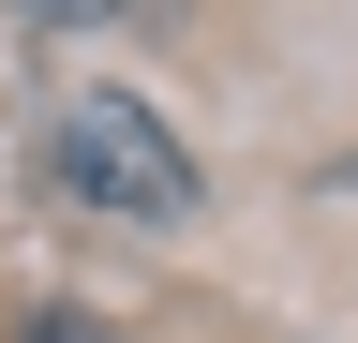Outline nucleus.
<instances>
[{
    "label": "nucleus",
    "instance_id": "nucleus-2",
    "mask_svg": "<svg viewBox=\"0 0 358 343\" xmlns=\"http://www.w3.org/2000/svg\"><path fill=\"white\" fill-rule=\"evenodd\" d=\"M30 15H45V30H105L120 0H30Z\"/></svg>",
    "mask_w": 358,
    "mask_h": 343
},
{
    "label": "nucleus",
    "instance_id": "nucleus-1",
    "mask_svg": "<svg viewBox=\"0 0 358 343\" xmlns=\"http://www.w3.org/2000/svg\"><path fill=\"white\" fill-rule=\"evenodd\" d=\"M45 180L90 194V209H120V224H179V209L209 194L194 149H179L134 90H60V105H45Z\"/></svg>",
    "mask_w": 358,
    "mask_h": 343
},
{
    "label": "nucleus",
    "instance_id": "nucleus-3",
    "mask_svg": "<svg viewBox=\"0 0 358 343\" xmlns=\"http://www.w3.org/2000/svg\"><path fill=\"white\" fill-rule=\"evenodd\" d=\"M15 343H105V328H90V314H45V328H15Z\"/></svg>",
    "mask_w": 358,
    "mask_h": 343
}]
</instances>
